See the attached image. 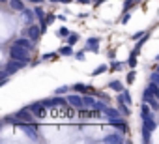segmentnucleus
I'll return each mask as SVG.
<instances>
[{
	"label": "nucleus",
	"instance_id": "obj_38",
	"mask_svg": "<svg viewBox=\"0 0 159 144\" xmlns=\"http://www.w3.org/2000/svg\"><path fill=\"white\" fill-rule=\"evenodd\" d=\"M129 17H131V15H129V13L125 11V15H124V19H122V23H127V21H129Z\"/></svg>",
	"mask_w": 159,
	"mask_h": 144
},
{
	"label": "nucleus",
	"instance_id": "obj_22",
	"mask_svg": "<svg viewBox=\"0 0 159 144\" xmlns=\"http://www.w3.org/2000/svg\"><path fill=\"white\" fill-rule=\"evenodd\" d=\"M107 69H109V65H107V64H99V65L94 69V73H92V75H101V73H105Z\"/></svg>",
	"mask_w": 159,
	"mask_h": 144
},
{
	"label": "nucleus",
	"instance_id": "obj_13",
	"mask_svg": "<svg viewBox=\"0 0 159 144\" xmlns=\"http://www.w3.org/2000/svg\"><path fill=\"white\" fill-rule=\"evenodd\" d=\"M28 109H30L36 116H43V114H45V107L41 105V101H38V103H30Z\"/></svg>",
	"mask_w": 159,
	"mask_h": 144
},
{
	"label": "nucleus",
	"instance_id": "obj_3",
	"mask_svg": "<svg viewBox=\"0 0 159 144\" xmlns=\"http://www.w3.org/2000/svg\"><path fill=\"white\" fill-rule=\"evenodd\" d=\"M41 105L45 109H52V107H62V105H69L67 103V97H62V96H54V97H47V99H41Z\"/></svg>",
	"mask_w": 159,
	"mask_h": 144
},
{
	"label": "nucleus",
	"instance_id": "obj_31",
	"mask_svg": "<svg viewBox=\"0 0 159 144\" xmlns=\"http://www.w3.org/2000/svg\"><path fill=\"white\" fill-rule=\"evenodd\" d=\"M150 81H152V83H155V84H159V71H155V73H152Z\"/></svg>",
	"mask_w": 159,
	"mask_h": 144
},
{
	"label": "nucleus",
	"instance_id": "obj_8",
	"mask_svg": "<svg viewBox=\"0 0 159 144\" xmlns=\"http://www.w3.org/2000/svg\"><path fill=\"white\" fill-rule=\"evenodd\" d=\"M26 36H28L32 41H38V39H39V36H41V26L28 25V28H26Z\"/></svg>",
	"mask_w": 159,
	"mask_h": 144
},
{
	"label": "nucleus",
	"instance_id": "obj_15",
	"mask_svg": "<svg viewBox=\"0 0 159 144\" xmlns=\"http://www.w3.org/2000/svg\"><path fill=\"white\" fill-rule=\"evenodd\" d=\"M152 116H153V114H152V110H150V105L144 101V103L140 105V118L146 120V118H152Z\"/></svg>",
	"mask_w": 159,
	"mask_h": 144
},
{
	"label": "nucleus",
	"instance_id": "obj_12",
	"mask_svg": "<svg viewBox=\"0 0 159 144\" xmlns=\"http://www.w3.org/2000/svg\"><path fill=\"white\" fill-rule=\"evenodd\" d=\"M23 19H25V23L34 25V19H36V10H28V8H25V10H23Z\"/></svg>",
	"mask_w": 159,
	"mask_h": 144
},
{
	"label": "nucleus",
	"instance_id": "obj_29",
	"mask_svg": "<svg viewBox=\"0 0 159 144\" xmlns=\"http://www.w3.org/2000/svg\"><path fill=\"white\" fill-rule=\"evenodd\" d=\"M67 90H69L67 86H60V88H56V92H54V94H58V96H64V94H67Z\"/></svg>",
	"mask_w": 159,
	"mask_h": 144
},
{
	"label": "nucleus",
	"instance_id": "obj_24",
	"mask_svg": "<svg viewBox=\"0 0 159 144\" xmlns=\"http://www.w3.org/2000/svg\"><path fill=\"white\" fill-rule=\"evenodd\" d=\"M105 109H107V103H103V101H99V99H98V101L94 103V109H92V110H98V112H103Z\"/></svg>",
	"mask_w": 159,
	"mask_h": 144
},
{
	"label": "nucleus",
	"instance_id": "obj_5",
	"mask_svg": "<svg viewBox=\"0 0 159 144\" xmlns=\"http://www.w3.org/2000/svg\"><path fill=\"white\" fill-rule=\"evenodd\" d=\"M25 65H26V62H21V60H15V58H11V60H10L6 65H4V69L8 71L10 75H13V73H17L19 69H23Z\"/></svg>",
	"mask_w": 159,
	"mask_h": 144
},
{
	"label": "nucleus",
	"instance_id": "obj_41",
	"mask_svg": "<svg viewBox=\"0 0 159 144\" xmlns=\"http://www.w3.org/2000/svg\"><path fill=\"white\" fill-rule=\"evenodd\" d=\"M69 2H73V0H60V4H69Z\"/></svg>",
	"mask_w": 159,
	"mask_h": 144
},
{
	"label": "nucleus",
	"instance_id": "obj_2",
	"mask_svg": "<svg viewBox=\"0 0 159 144\" xmlns=\"http://www.w3.org/2000/svg\"><path fill=\"white\" fill-rule=\"evenodd\" d=\"M155 118L152 116V118H146V120H142V140L144 142H150V138H152V133H153V129H155Z\"/></svg>",
	"mask_w": 159,
	"mask_h": 144
},
{
	"label": "nucleus",
	"instance_id": "obj_18",
	"mask_svg": "<svg viewBox=\"0 0 159 144\" xmlns=\"http://www.w3.org/2000/svg\"><path fill=\"white\" fill-rule=\"evenodd\" d=\"M109 88H111V90H114V92H124V90H125V88H124V84H122L120 81H111V83H109Z\"/></svg>",
	"mask_w": 159,
	"mask_h": 144
},
{
	"label": "nucleus",
	"instance_id": "obj_37",
	"mask_svg": "<svg viewBox=\"0 0 159 144\" xmlns=\"http://www.w3.org/2000/svg\"><path fill=\"white\" fill-rule=\"evenodd\" d=\"M30 4H36V6H39V4H43V0H28Z\"/></svg>",
	"mask_w": 159,
	"mask_h": 144
},
{
	"label": "nucleus",
	"instance_id": "obj_44",
	"mask_svg": "<svg viewBox=\"0 0 159 144\" xmlns=\"http://www.w3.org/2000/svg\"><path fill=\"white\" fill-rule=\"evenodd\" d=\"M155 60H157V62H159V54H157V56H155Z\"/></svg>",
	"mask_w": 159,
	"mask_h": 144
},
{
	"label": "nucleus",
	"instance_id": "obj_34",
	"mask_svg": "<svg viewBox=\"0 0 159 144\" xmlns=\"http://www.w3.org/2000/svg\"><path fill=\"white\" fill-rule=\"evenodd\" d=\"M122 96H124L125 103H127V105H131V96H129V92H127V90H124V92H122Z\"/></svg>",
	"mask_w": 159,
	"mask_h": 144
},
{
	"label": "nucleus",
	"instance_id": "obj_10",
	"mask_svg": "<svg viewBox=\"0 0 159 144\" xmlns=\"http://www.w3.org/2000/svg\"><path fill=\"white\" fill-rule=\"evenodd\" d=\"M103 142H107V144H122L124 142V135L122 133H111V135H107L103 138Z\"/></svg>",
	"mask_w": 159,
	"mask_h": 144
},
{
	"label": "nucleus",
	"instance_id": "obj_11",
	"mask_svg": "<svg viewBox=\"0 0 159 144\" xmlns=\"http://www.w3.org/2000/svg\"><path fill=\"white\" fill-rule=\"evenodd\" d=\"M13 45H19V47H23V49H28V51L34 49V43H32V39H30L28 36H26V38H19V39H15Z\"/></svg>",
	"mask_w": 159,
	"mask_h": 144
},
{
	"label": "nucleus",
	"instance_id": "obj_6",
	"mask_svg": "<svg viewBox=\"0 0 159 144\" xmlns=\"http://www.w3.org/2000/svg\"><path fill=\"white\" fill-rule=\"evenodd\" d=\"M67 103L75 109H84V97L83 96H79V94H71L67 96Z\"/></svg>",
	"mask_w": 159,
	"mask_h": 144
},
{
	"label": "nucleus",
	"instance_id": "obj_25",
	"mask_svg": "<svg viewBox=\"0 0 159 144\" xmlns=\"http://www.w3.org/2000/svg\"><path fill=\"white\" fill-rule=\"evenodd\" d=\"M36 19H38L39 23H45V15H43V10H41V4L36 8Z\"/></svg>",
	"mask_w": 159,
	"mask_h": 144
},
{
	"label": "nucleus",
	"instance_id": "obj_17",
	"mask_svg": "<svg viewBox=\"0 0 159 144\" xmlns=\"http://www.w3.org/2000/svg\"><path fill=\"white\" fill-rule=\"evenodd\" d=\"M10 6H11V10H15V11H23V10H25L23 0H10Z\"/></svg>",
	"mask_w": 159,
	"mask_h": 144
},
{
	"label": "nucleus",
	"instance_id": "obj_1",
	"mask_svg": "<svg viewBox=\"0 0 159 144\" xmlns=\"http://www.w3.org/2000/svg\"><path fill=\"white\" fill-rule=\"evenodd\" d=\"M10 58H15V60H21V62H26L30 60V51L28 49H23L19 45H11L10 49Z\"/></svg>",
	"mask_w": 159,
	"mask_h": 144
},
{
	"label": "nucleus",
	"instance_id": "obj_21",
	"mask_svg": "<svg viewBox=\"0 0 159 144\" xmlns=\"http://www.w3.org/2000/svg\"><path fill=\"white\" fill-rule=\"evenodd\" d=\"M137 56H139V51L135 49V51L129 54V60H127V64H129L131 67H135V65H137Z\"/></svg>",
	"mask_w": 159,
	"mask_h": 144
},
{
	"label": "nucleus",
	"instance_id": "obj_28",
	"mask_svg": "<svg viewBox=\"0 0 159 144\" xmlns=\"http://www.w3.org/2000/svg\"><path fill=\"white\" fill-rule=\"evenodd\" d=\"M135 2H139V0H125V4H124V11H127V10H129Z\"/></svg>",
	"mask_w": 159,
	"mask_h": 144
},
{
	"label": "nucleus",
	"instance_id": "obj_39",
	"mask_svg": "<svg viewBox=\"0 0 159 144\" xmlns=\"http://www.w3.org/2000/svg\"><path fill=\"white\" fill-rule=\"evenodd\" d=\"M54 19H56V17H54V15H49V17H47V23H52V21H54Z\"/></svg>",
	"mask_w": 159,
	"mask_h": 144
},
{
	"label": "nucleus",
	"instance_id": "obj_45",
	"mask_svg": "<svg viewBox=\"0 0 159 144\" xmlns=\"http://www.w3.org/2000/svg\"><path fill=\"white\" fill-rule=\"evenodd\" d=\"M157 71H159V65H157Z\"/></svg>",
	"mask_w": 159,
	"mask_h": 144
},
{
	"label": "nucleus",
	"instance_id": "obj_43",
	"mask_svg": "<svg viewBox=\"0 0 159 144\" xmlns=\"http://www.w3.org/2000/svg\"><path fill=\"white\" fill-rule=\"evenodd\" d=\"M0 2H10V0H0Z\"/></svg>",
	"mask_w": 159,
	"mask_h": 144
},
{
	"label": "nucleus",
	"instance_id": "obj_36",
	"mask_svg": "<svg viewBox=\"0 0 159 144\" xmlns=\"http://www.w3.org/2000/svg\"><path fill=\"white\" fill-rule=\"evenodd\" d=\"M146 34L144 32H137V34H133V39H140V38H144Z\"/></svg>",
	"mask_w": 159,
	"mask_h": 144
},
{
	"label": "nucleus",
	"instance_id": "obj_14",
	"mask_svg": "<svg viewBox=\"0 0 159 144\" xmlns=\"http://www.w3.org/2000/svg\"><path fill=\"white\" fill-rule=\"evenodd\" d=\"M103 114H105L107 118H122V116H124L120 109H111V107H107V109L103 110Z\"/></svg>",
	"mask_w": 159,
	"mask_h": 144
},
{
	"label": "nucleus",
	"instance_id": "obj_30",
	"mask_svg": "<svg viewBox=\"0 0 159 144\" xmlns=\"http://www.w3.org/2000/svg\"><path fill=\"white\" fill-rule=\"evenodd\" d=\"M127 83H129V84H133V83H135V71H133V69L127 73Z\"/></svg>",
	"mask_w": 159,
	"mask_h": 144
},
{
	"label": "nucleus",
	"instance_id": "obj_42",
	"mask_svg": "<svg viewBox=\"0 0 159 144\" xmlns=\"http://www.w3.org/2000/svg\"><path fill=\"white\" fill-rule=\"evenodd\" d=\"M51 2H54V4H56V2H60V0H51Z\"/></svg>",
	"mask_w": 159,
	"mask_h": 144
},
{
	"label": "nucleus",
	"instance_id": "obj_32",
	"mask_svg": "<svg viewBox=\"0 0 159 144\" xmlns=\"http://www.w3.org/2000/svg\"><path fill=\"white\" fill-rule=\"evenodd\" d=\"M41 58H43V60H52V58H56V52H45Z\"/></svg>",
	"mask_w": 159,
	"mask_h": 144
},
{
	"label": "nucleus",
	"instance_id": "obj_16",
	"mask_svg": "<svg viewBox=\"0 0 159 144\" xmlns=\"http://www.w3.org/2000/svg\"><path fill=\"white\" fill-rule=\"evenodd\" d=\"M153 97H155V94H153V90H152V88H150V84H148V86L144 88V92H142V101L150 103V101H152Z\"/></svg>",
	"mask_w": 159,
	"mask_h": 144
},
{
	"label": "nucleus",
	"instance_id": "obj_4",
	"mask_svg": "<svg viewBox=\"0 0 159 144\" xmlns=\"http://www.w3.org/2000/svg\"><path fill=\"white\" fill-rule=\"evenodd\" d=\"M19 127L23 129V133L26 135V137H30V140H39V131H38V127L32 124V122H21L19 124Z\"/></svg>",
	"mask_w": 159,
	"mask_h": 144
},
{
	"label": "nucleus",
	"instance_id": "obj_19",
	"mask_svg": "<svg viewBox=\"0 0 159 144\" xmlns=\"http://www.w3.org/2000/svg\"><path fill=\"white\" fill-rule=\"evenodd\" d=\"M90 88H94V86H84L83 83H75V84L71 86L73 92H86V90H90Z\"/></svg>",
	"mask_w": 159,
	"mask_h": 144
},
{
	"label": "nucleus",
	"instance_id": "obj_35",
	"mask_svg": "<svg viewBox=\"0 0 159 144\" xmlns=\"http://www.w3.org/2000/svg\"><path fill=\"white\" fill-rule=\"evenodd\" d=\"M75 58H77V60H84V51H79V52L75 54Z\"/></svg>",
	"mask_w": 159,
	"mask_h": 144
},
{
	"label": "nucleus",
	"instance_id": "obj_20",
	"mask_svg": "<svg viewBox=\"0 0 159 144\" xmlns=\"http://www.w3.org/2000/svg\"><path fill=\"white\" fill-rule=\"evenodd\" d=\"M73 45H66V47H62L60 51H58V54H62V56H73V49H71Z\"/></svg>",
	"mask_w": 159,
	"mask_h": 144
},
{
	"label": "nucleus",
	"instance_id": "obj_7",
	"mask_svg": "<svg viewBox=\"0 0 159 144\" xmlns=\"http://www.w3.org/2000/svg\"><path fill=\"white\" fill-rule=\"evenodd\" d=\"M109 120V124L111 125H114L116 129H120L122 133H127L129 131V127H127V124H125V120L124 118H107Z\"/></svg>",
	"mask_w": 159,
	"mask_h": 144
},
{
	"label": "nucleus",
	"instance_id": "obj_33",
	"mask_svg": "<svg viewBox=\"0 0 159 144\" xmlns=\"http://www.w3.org/2000/svg\"><path fill=\"white\" fill-rule=\"evenodd\" d=\"M120 67H122V64H120V62H116V60L111 64V71H118Z\"/></svg>",
	"mask_w": 159,
	"mask_h": 144
},
{
	"label": "nucleus",
	"instance_id": "obj_23",
	"mask_svg": "<svg viewBox=\"0 0 159 144\" xmlns=\"http://www.w3.org/2000/svg\"><path fill=\"white\" fill-rule=\"evenodd\" d=\"M96 101H98L96 97H92V96H84V107L94 109V103H96Z\"/></svg>",
	"mask_w": 159,
	"mask_h": 144
},
{
	"label": "nucleus",
	"instance_id": "obj_9",
	"mask_svg": "<svg viewBox=\"0 0 159 144\" xmlns=\"http://www.w3.org/2000/svg\"><path fill=\"white\" fill-rule=\"evenodd\" d=\"M84 51L99 52V38H88V39H86V47H84Z\"/></svg>",
	"mask_w": 159,
	"mask_h": 144
},
{
	"label": "nucleus",
	"instance_id": "obj_26",
	"mask_svg": "<svg viewBox=\"0 0 159 144\" xmlns=\"http://www.w3.org/2000/svg\"><path fill=\"white\" fill-rule=\"evenodd\" d=\"M69 34H71V32H69L67 28H64V26L56 30V36H58V38H69Z\"/></svg>",
	"mask_w": 159,
	"mask_h": 144
},
{
	"label": "nucleus",
	"instance_id": "obj_40",
	"mask_svg": "<svg viewBox=\"0 0 159 144\" xmlns=\"http://www.w3.org/2000/svg\"><path fill=\"white\" fill-rule=\"evenodd\" d=\"M79 4H90V0H77Z\"/></svg>",
	"mask_w": 159,
	"mask_h": 144
},
{
	"label": "nucleus",
	"instance_id": "obj_27",
	"mask_svg": "<svg viewBox=\"0 0 159 144\" xmlns=\"http://www.w3.org/2000/svg\"><path fill=\"white\" fill-rule=\"evenodd\" d=\"M79 41V34L75 32V34H69V38H67V45H75Z\"/></svg>",
	"mask_w": 159,
	"mask_h": 144
}]
</instances>
